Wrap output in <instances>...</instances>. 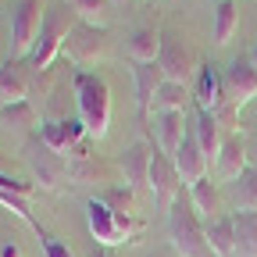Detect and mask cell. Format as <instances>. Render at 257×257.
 I'll return each mask as SVG.
<instances>
[{
    "label": "cell",
    "instance_id": "e0dca14e",
    "mask_svg": "<svg viewBox=\"0 0 257 257\" xmlns=\"http://www.w3.org/2000/svg\"><path fill=\"white\" fill-rule=\"evenodd\" d=\"M86 221H89V232H93V239L100 243V246H118V243H128L125 239V232L118 229V218H114V211L100 200V197H93L89 204H86Z\"/></svg>",
    "mask_w": 257,
    "mask_h": 257
},
{
    "label": "cell",
    "instance_id": "4dcf8cb0",
    "mask_svg": "<svg viewBox=\"0 0 257 257\" xmlns=\"http://www.w3.org/2000/svg\"><path fill=\"white\" fill-rule=\"evenodd\" d=\"M0 257H22L18 243H11V239H0Z\"/></svg>",
    "mask_w": 257,
    "mask_h": 257
},
{
    "label": "cell",
    "instance_id": "7a4b0ae2",
    "mask_svg": "<svg viewBox=\"0 0 257 257\" xmlns=\"http://www.w3.org/2000/svg\"><path fill=\"white\" fill-rule=\"evenodd\" d=\"M79 25V15L72 11L68 0H54V4L43 11V25H40V36H36V47L32 54L25 57L32 64V72H47L57 50H64V40H68V32Z\"/></svg>",
    "mask_w": 257,
    "mask_h": 257
},
{
    "label": "cell",
    "instance_id": "5bb4252c",
    "mask_svg": "<svg viewBox=\"0 0 257 257\" xmlns=\"http://www.w3.org/2000/svg\"><path fill=\"white\" fill-rule=\"evenodd\" d=\"M154 150H157V147H150V140H136V143H128V147L121 150V157H118V172H121L125 186L140 189V186L150 182V161H154Z\"/></svg>",
    "mask_w": 257,
    "mask_h": 257
},
{
    "label": "cell",
    "instance_id": "ac0fdd59",
    "mask_svg": "<svg viewBox=\"0 0 257 257\" xmlns=\"http://www.w3.org/2000/svg\"><path fill=\"white\" fill-rule=\"evenodd\" d=\"M133 82H136V104H140L143 121H147L157 89L165 86V72H161V64H157V61H150V64H133Z\"/></svg>",
    "mask_w": 257,
    "mask_h": 257
},
{
    "label": "cell",
    "instance_id": "603a6c76",
    "mask_svg": "<svg viewBox=\"0 0 257 257\" xmlns=\"http://www.w3.org/2000/svg\"><path fill=\"white\" fill-rule=\"evenodd\" d=\"M189 200H193V211H197L204 221L214 218V214H221V193H218V186L211 182V175L189 186Z\"/></svg>",
    "mask_w": 257,
    "mask_h": 257
},
{
    "label": "cell",
    "instance_id": "8992f818",
    "mask_svg": "<svg viewBox=\"0 0 257 257\" xmlns=\"http://www.w3.org/2000/svg\"><path fill=\"white\" fill-rule=\"evenodd\" d=\"M68 182L75 186H86V182H114L121 172L118 165H111V161H104L100 154H93V140H79L72 150H68Z\"/></svg>",
    "mask_w": 257,
    "mask_h": 257
},
{
    "label": "cell",
    "instance_id": "277c9868",
    "mask_svg": "<svg viewBox=\"0 0 257 257\" xmlns=\"http://www.w3.org/2000/svg\"><path fill=\"white\" fill-rule=\"evenodd\" d=\"M22 157H25V165L32 172V179H36L40 189H61L64 182H68V161H64V154L50 150L40 136H32L22 143Z\"/></svg>",
    "mask_w": 257,
    "mask_h": 257
},
{
    "label": "cell",
    "instance_id": "9a60e30c",
    "mask_svg": "<svg viewBox=\"0 0 257 257\" xmlns=\"http://www.w3.org/2000/svg\"><path fill=\"white\" fill-rule=\"evenodd\" d=\"M172 161H175V168H179V175H182V182H186V186L207 179L211 161H207V154L200 150L193 125H186V136H182V143H179V150H175V157H172Z\"/></svg>",
    "mask_w": 257,
    "mask_h": 257
},
{
    "label": "cell",
    "instance_id": "83f0119b",
    "mask_svg": "<svg viewBox=\"0 0 257 257\" xmlns=\"http://www.w3.org/2000/svg\"><path fill=\"white\" fill-rule=\"evenodd\" d=\"M114 214H136V189L133 186H107L100 197Z\"/></svg>",
    "mask_w": 257,
    "mask_h": 257
},
{
    "label": "cell",
    "instance_id": "cb8c5ba5",
    "mask_svg": "<svg viewBox=\"0 0 257 257\" xmlns=\"http://www.w3.org/2000/svg\"><path fill=\"white\" fill-rule=\"evenodd\" d=\"M236 253L239 257H257V211H236Z\"/></svg>",
    "mask_w": 257,
    "mask_h": 257
},
{
    "label": "cell",
    "instance_id": "9c48e42d",
    "mask_svg": "<svg viewBox=\"0 0 257 257\" xmlns=\"http://www.w3.org/2000/svg\"><path fill=\"white\" fill-rule=\"evenodd\" d=\"M186 111H154L150 118H147V140H150V147H157L161 154H168V157H175V150H179V143H182V136H186Z\"/></svg>",
    "mask_w": 257,
    "mask_h": 257
},
{
    "label": "cell",
    "instance_id": "3957f363",
    "mask_svg": "<svg viewBox=\"0 0 257 257\" xmlns=\"http://www.w3.org/2000/svg\"><path fill=\"white\" fill-rule=\"evenodd\" d=\"M168 236L179 257H214L211 243H207V229H204V218L193 211V200L182 197L168 207Z\"/></svg>",
    "mask_w": 257,
    "mask_h": 257
},
{
    "label": "cell",
    "instance_id": "52a82bcc",
    "mask_svg": "<svg viewBox=\"0 0 257 257\" xmlns=\"http://www.w3.org/2000/svg\"><path fill=\"white\" fill-rule=\"evenodd\" d=\"M43 0H18L15 15H11V57L25 61L36 47L40 25H43Z\"/></svg>",
    "mask_w": 257,
    "mask_h": 257
},
{
    "label": "cell",
    "instance_id": "d4e9b609",
    "mask_svg": "<svg viewBox=\"0 0 257 257\" xmlns=\"http://www.w3.org/2000/svg\"><path fill=\"white\" fill-rule=\"evenodd\" d=\"M189 96H193V89L189 86H179V82H168L165 79V86L157 89V96H154V111H186L189 107Z\"/></svg>",
    "mask_w": 257,
    "mask_h": 257
},
{
    "label": "cell",
    "instance_id": "4fadbf2b",
    "mask_svg": "<svg viewBox=\"0 0 257 257\" xmlns=\"http://www.w3.org/2000/svg\"><path fill=\"white\" fill-rule=\"evenodd\" d=\"M250 168V143L243 133H229L218 150V161H214V175L221 182H236L243 172Z\"/></svg>",
    "mask_w": 257,
    "mask_h": 257
},
{
    "label": "cell",
    "instance_id": "ba28073f",
    "mask_svg": "<svg viewBox=\"0 0 257 257\" xmlns=\"http://www.w3.org/2000/svg\"><path fill=\"white\" fill-rule=\"evenodd\" d=\"M157 64H161V72H165V79L179 82V86H193V79H197V72H200L197 50H193L189 43H182V40H165Z\"/></svg>",
    "mask_w": 257,
    "mask_h": 257
},
{
    "label": "cell",
    "instance_id": "f1b7e54d",
    "mask_svg": "<svg viewBox=\"0 0 257 257\" xmlns=\"http://www.w3.org/2000/svg\"><path fill=\"white\" fill-rule=\"evenodd\" d=\"M68 4L79 15V22H89V25H104L107 11H111V0H68Z\"/></svg>",
    "mask_w": 257,
    "mask_h": 257
},
{
    "label": "cell",
    "instance_id": "836d02e7",
    "mask_svg": "<svg viewBox=\"0 0 257 257\" xmlns=\"http://www.w3.org/2000/svg\"><path fill=\"white\" fill-rule=\"evenodd\" d=\"M0 172H4V154H0Z\"/></svg>",
    "mask_w": 257,
    "mask_h": 257
},
{
    "label": "cell",
    "instance_id": "7c38bea8",
    "mask_svg": "<svg viewBox=\"0 0 257 257\" xmlns=\"http://www.w3.org/2000/svg\"><path fill=\"white\" fill-rule=\"evenodd\" d=\"M225 89H229V107L239 111L257 96V68L250 57H236L225 68Z\"/></svg>",
    "mask_w": 257,
    "mask_h": 257
},
{
    "label": "cell",
    "instance_id": "484cf974",
    "mask_svg": "<svg viewBox=\"0 0 257 257\" xmlns=\"http://www.w3.org/2000/svg\"><path fill=\"white\" fill-rule=\"evenodd\" d=\"M36 107L32 100H18V104H0V128H32L36 125Z\"/></svg>",
    "mask_w": 257,
    "mask_h": 257
},
{
    "label": "cell",
    "instance_id": "5b68a950",
    "mask_svg": "<svg viewBox=\"0 0 257 257\" xmlns=\"http://www.w3.org/2000/svg\"><path fill=\"white\" fill-rule=\"evenodd\" d=\"M64 50H68V61L79 64V72H86L89 64H100L111 57V36L104 25H89V22H79L68 40H64Z\"/></svg>",
    "mask_w": 257,
    "mask_h": 257
},
{
    "label": "cell",
    "instance_id": "2e32d148",
    "mask_svg": "<svg viewBox=\"0 0 257 257\" xmlns=\"http://www.w3.org/2000/svg\"><path fill=\"white\" fill-rule=\"evenodd\" d=\"M29 93H32V64L18 61V57H8L0 64V104L29 100Z\"/></svg>",
    "mask_w": 257,
    "mask_h": 257
},
{
    "label": "cell",
    "instance_id": "44dd1931",
    "mask_svg": "<svg viewBox=\"0 0 257 257\" xmlns=\"http://www.w3.org/2000/svg\"><path fill=\"white\" fill-rule=\"evenodd\" d=\"M207 229V243H211V253L214 257H232L236 253V225H232V214H214L204 221Z\"/></svg>",
    "mask_w": 257,
    "mask_h": 257
},
{
    "label": "cell",
    "instance_id": "30bf717a",
    "mask_svg": "<svg viewBox=\"0 0 257 257\" xmlns=\"http://www.w3.org/2000/svg\"><path fill=\"white\" fill-rule=\"evenodd\" d=\"M150 193H154V200H157V207L168 214V207L179 200V193H182V175H179V168H175V161L168 157V154H161V150H154V161H150Z\"/></svg>",
    "mask_w": 257,
    "mask_h": 257
},
{
    "label": "cell",
    "instance_id": "d6986e66",
    "mask_svg": "<svg viewBox=\"0 0 257 257\" xmlns=\"http://www.w3.org/2000/svg\"><path fill=\"white\" fill-rule=\"evenodd\" d=\"M161 47H165V36H161V29L147 25V29H136L133 36H128L125 54H128V61H133V64H150V61L161 57Z\"/></svg>",
    "mask_w": 257,
    "mask_h": 257
},
{
    "label": "cell",
    "instance_id": "4316f807",
    "mask_svg": "<svg viewBox=\"0 0 257 257\" xmlns=\"http://www.w3.org/2000/svg\"><path fill=\"white\" fill-rule=\"evenodd\" d=\"M232 193H236V211H257V165H250L232 182Z\"/></svg>",
    "mask_w": 257,
    "mask_h": 257
},
{
    "label": "cell",
    "instance_id": "e575fe53",
    "mask_svg": "<svg viewBox=\"0 0 257 257\" xmlns=\"http://www.w3.org/2000/svg\"><path fill=\"white\" fill-rule=\"evenodd\" d=\"M111 4H128V0H111Z\"/></svg>",
    "mask_w": 257,
    "mask_h": 257
},
{
    "label": "cell",
    "instance_id": "ffe728a7",
    "mask_svg": "<svg viewBox=\"0 0 257 257\" xmlns=\"http://www.w3.org/2000/svg\"><path fill=\"white\" fill-rule=\"evenodd\" d=\"M189 125H193V133H197V143H200V150L207 154V161H218V150H221V143H225V136H221V118L197 107V114H193Z\"/></svg>",
    "mask_w": 257,
    "mask_h": 257
},
{
    "label": "cell",
    "instance_id": "d6a6232c",
    "mask_svg": "<svg viewBox=\"0 0 257 257\" xmlns=\"http://www.w3.org/2000/svg\"><path fill=\"white\" fill-rule=\"evenodd\" d=\"M250 61H253V68H257V47H253V50H250Z\"/></svg>",
    "mask_w": 257,
    "mask_h": 257
},
{
    "label": "cell",
    "instance_id": "1f68e13d",
    "mask_svg": "<svg viewBox=\"0 0 257 257\" xmlns=\"http://www.w3.org/2000/svg\"><path fill=\"white\" fill-rule=\"evenodd\" d=\"M93 257H114V253H111L107 246H100V250H93Z\"/></svg>",
    "mask_w": 257,
    "mask_h": 257
},
{
    "label": "cell",
    "instance_id": "8fae6325",
    "mask_svg": "<svg viewBox=\"0 0 257 257\" xmlns=\"http://www.w3.org/2000/svg\"><path fill=\"white\" fill-rule=\"evenodd\" d=\"M193 107L200 111H225L229 107V89H225V72H218L214 64H200L197 79H193Z\"/></svg>",
    "mask_w": 257,
    "mask_h": 257
},
{
    "label": "cell",
    "instance_id": "f546056e",
    "mask_svg": "<svg viewBox=\"0 0 257 257\" xmlns=\"http://www.w3.org/2000/svg\"><path fill=\"white\" fill-rule=\"evenodd\" d=\"M40 243H43V257H75L68 243L61 236H54V232H47V229L40 232Z\"/></svg>",
    "mask_w": 257,
    "mask_h": 257
},
{
    "label": "cell",
    "instance_id": "7402d4cb",
    "mask_svg": "<svg viewBox=\"0 0 257 257\" xmlns=\"http://www.w3.org/2000/svg\"><path fill=\"white\" fill-rule=\"evenodd\" d=\"M239 29V0H218L214 4V43L229 47Z\"/></svg>",
    "mask_w": 257,
    "mask_h": 257
},
{
    "label": "cell",
    "instance_id": "6da1fadb",
    "mask_svg": "<svg viewBox=\"0 0 257 257\" xmlns=\"http://www.w3.org/2000/svg\"><path fill=\"white\" fill-rule=\"evenodd\" d=\"M75 104L89 140H104L111 128V86L100 72H75Z\"/></svg>",
    "mask_w": 257,
    "mask_h": 257
}]
</instances>
